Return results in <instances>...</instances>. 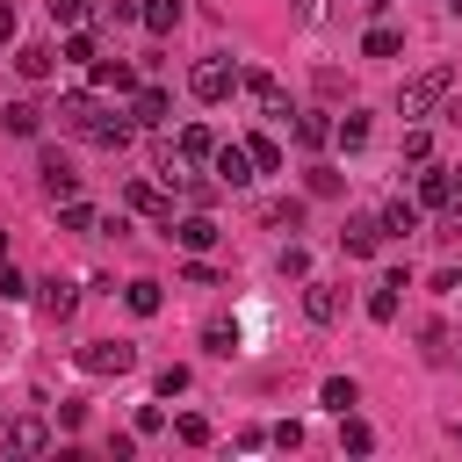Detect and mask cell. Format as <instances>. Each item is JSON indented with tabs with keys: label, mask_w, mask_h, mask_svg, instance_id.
Returning a JSON list of instances; mask_svg holds the SVG:
<instances>
[{
	"label": "cell",
	"mask_w": 462,
	"mask_h": 462,
	"mask_svg": "<svg viewBox=\"0 0 462 462\" xmlns=\"http://www.w3.org/2000/svg\"><path fill=\"white\" fill-rule=\"evenodd\" d=\"M448 94H455V65H426V72H411V79L397 87V116H404V123H426V116H440Z\"/></svg>",
	"instance_id": "cell-1"
},
{
	"label": "cell",
	"mask_w": 462,
	"mask_h": 462,
	"mask_svg": "<svg viewBox=\"0 0 462 462\" xmlns=\"http://www.w3.org/2000/svg\"><path fill=\"white\" fill-rule=\"evenodd\" d=\"M188 94H195V101H209V108H217V101H231V94H238V65H231V58H195Z\"/></svg>",
	"instance_id": "cell-2"
},
{
	"label": "cell",
	"mask_w": 462,
	"mask_h": 462,
	"mask_svg": "<svg viewBox=\"0 0 462 462\" xmlns=\"http://www.w3.org/2000/svg\"><path fill=\"white\" fill-rule=\"evenodd\" d=\"M79 137H87V144H101V152H123V144L137 137V123H130V108H108V101H101V108L87 116V130H79Z\"/></svg>",
	"instance_id": "cell-3"
},
{
	"label": "cell",
	"mask_w": 462,
	"mask_h": 462,
	"mask_svg": "<svg viewBox=\"0 0 462 462\" xmlns=\"http://www.w3.org/2000/svg\"><path fill=\"white\" fill-rule=\"evenodd\" d=\"M79 368H87V375H130V368H137V346H130V339H87V346H79Z\"/></svg>",
	"instance_id": "cell-4"
},
{
	"label": "cell",
	"mask_w": 462,
	"mask_h": 462,
	"mask_svg": "<svg viewBox=\"0 0 462 462\" xmlns=\"http://www.w3.org/2000/svg\"><path fill=\"white\" fill-rule=\"evenodd\" d=\"M238 87L260 101V116H267V123H289V116H296V108H289V87H282L274 72H238Z\"/></svg>",
	"instance_id": "cell-5"
},
{
	"label": "cell",
	"mask_w": 462,
	"mask_h": 462,
	"mask_svg": "<svg viewBox=\"0 0 462 462\" xmlns=\"http://www.w3.org/2000/svg\"><path fill=\"white\" fill-rule=\"evenodd\" d=\"M130 123L137 130H166L173 123V94L166 87H130Z\"/></svg>",
	"instance_id": "cell-6"
},
{
	"label": "cell",
	"mask_w": 462,
	"mask_h": 462,
	"mask_svg": "<svg viewBox=\"0 0 462 462\" xmlns=\"http://www.w3.org/2000/svg\"><path fill=\"white\" fill-rule=\"evenodd\" d=\"M123 202H130V209H144L152 224H173V195L159 188V173H137V180L123 188Z\"/></svg>",
	"instance_id": "cell-7"
},
{
	"label": "cell",
	"mask_w": 462,
	"mask_h": 462,
	"mask_svg": "<svg viewBox=\"0 0 462 462\" xmlns=\"http://www.w3.org/2000/svg\"><path fill=\"white\" fill-rule=\"evenodd\" d=\"M209 173H217V188H253V180H260L253 159H245V144H217V152H209Z\"/></svg>",
	"instance_id": "cell-8"
},
{
	"label": "cell",
	"mask_w": 462,
	"mask_h": 462,
	"mask_svg": "<svg viewBox=\"0 0 462 462\" xmlns=\"http://www.w3.org/2000/svg\"><path fill=\"white\" fill-rule=\"evenodd\" d=\"M166 238H180L188 253H209L224 231H217V217H209V209H188V217H173V224H166Z\"/></svg>",
	"instance_id": "cell-9"
},
{
	"label": "cell",
	"mask_w": 462,
	"mask_h": 462,
	"mask_svg": "<svg viewBox=\"0 0 462 462\" xmlns=\"http://www.w3.org/2000/svg\"><path fill=\"white\" fill-rule=\"evenodd\" d=\"M339 253H346V260H375V253H383V224H375V217H346V224H339Z\"/></svg>",
	"instance_id": "cell-10"
},
{
	"label": "cell",
	"mask_w": 462,
	"mask_h": 462,
	"mask_svg": "<svg viewBox=\"0 0 462 462\" xmlns=\"http://www.w3.org/2000/svg\"><path fill=\"white\" fill-rule=\"evenodd\" d=\"M339 310H346V296H339L332 282H310V274H303V318H310V325H339Z\"/></svg>",
	"instance_id": "cell-11"
},
{
	"label": "cell",
	"mask_w": 462,
	"mask_h": 462,
	"mask_svg": "<svg viewBox=\"0 0 462 462\" xmlns=\"http://www.w3.org/2000/svg\"><path fill=\"white\" fill-rule=\"evenodd\" d=\"M36 310H43V318H72V310H79V282H65V274L36 282Z\"/></svg>",
	"instance_id": "cell-12"
},
{
	"label": "cell",
	"mask_w": 462,
	"mask_h": 462,
	"mask_svg": "<svg viewBox=\"0 0 462 462\" xmlns=\"http://www.w3.org/2000/svg\"><path fill=\"white\" fill-rule=\"evenodd\" d=\"M448 202H455V173L426 159V166H419V209H448Z\"/></svg>",
	"instance_id": "cell-13"
},
{
	"label": "cell",
	"mask_w": 462,
	"mask_h": 462,
	"mask_svg": "<svg viewBox=\"0 0 462 462\" xmlns=\"http://www.w3.org/2000/svg\"><path fill=\"white\" fill-rule=\"evenodd\" d=\"M375 224H383V238H411V231H419V202H404V195H390V202L375 209Z\"/></svg>",
	"instance_id": "cell-14"
},
{
	"label": "cell",
	"mask_w": 462,
	"mask_h": 462,
	"mask_svg": "<svg viewBox=\"0 0 462 462\" xmlns=\"http://www.w3.org/2000/svg\"><path fill=\"white\" fill-rule=\"evenodd\" d=\"M0 440H7V455H43V448H51V426H43V419H14Z\"/></svg>",
	"instance_id": "cell-15"
},
{
	"label": "cell",
	"mask_w": 462,
	"mask_h": 462,
	"mask_svg": "<svg viewBox=\"0 0 462 462\" xmlns=\"http://www.w3.org/2000/svg\"><path fill=\"white\" fill-rule=\"evenodd\" d=\"M14 72H22V79H51V72H58V51H51V43H14Z\"/></svg>",
	"instance_id": "cell-16"
},
{
	"label": "cell",
	"mask_w": 462,
	"mask_h": 462,
	"mask_svg": "<svg viewBox=\"0 0 462 462\" xmlns=\"http://www.w3.org/2000/svg\"><path fill=\"white\" fill-rule=\"evenodd\" d=\"M130 87H137L130 58H94V94H130Z\"/></svg>",
	"instance_id": "cell-17"
},
{
	"label": "cell",
	"mask_w": 462,
	"mask_h": 462,
	"mask_svg": "<svg viewBox=\"0 0 462 462\" xmlns=\"http://www.w3.org/2000/svg\"><path fill=\"white\" fill-rule=\"evenodd\" d=\"M289 130H296V144H303V152H325V144H332V116H325V108H303Z\"/></svg>",
	"instance_id": "cell-18"
},
{
	"label": "cell",
	"mask_w": 462,
	"mask_h": 462,
	"mask_svg": "<svg viewBox=\"0 0 462 462\" xmlns=\"http://www.w3.org/2000/svg\"><path fill=\"white\" fill-rule=\"evenodd\" d=\"M318 404L339 419V411H354V404H361V383H354V375H325V383H318Z\"/></svg>",
	"instance_id": "cell-19"
},
{
	"label": "cell",
	"mask_w": 462,
	"mask_h": 462,
	"mask_svg": "<svg viewBox=\"0 0 462 462\" xmlns=\"http://www.w3.org/2000/svg\"><path fill=\"white\" fill-rule=\"evenodd\" d=\"M94 108H101V94H58V130H72V137H79Z\"/></svg>",
	"instance_id": "cell-20"
},
{
	"label": "cell",
	"mask_w": 462,
	"mask_h": 462,
	"mask_svg": "<svg viewBox=\"0 0 462 462\" xmlns=\"http://www.w3.org/2000/svg\"><path fill=\"white\" fill-rule=\"evenodd\" d=\"M36 173H43V195H51V202H65V195H79V173H72V166H65L58 152H51V159H43Z\"/></svg>",
	"instance_id": "cell-21"
},
{
	"label": "cell",
	"mask_w": 462,
	"mask_h": 462,
	"mask_svg": "<svg viewBox=\"0 0 462 462\" xmlns=\"http://www.w3.org/2000/svg\"><path fill=\"white\" fill-rule=\"evenodd\" d=\"M137 22H144L152 36H173V29H180V0H137Z\"/></svg>",
	"instance_id": "cell-22"
},
{
	"label": "cell",
	"mask_w": 462,
	"mask_h": 462,
	"mask_svg": "<svg viewBox=\"0 0 462 462\" xmlns=\"http://www.w3.org/2000/svg\"><path fill=\"white\" fill-rule=\"evenodd\" d=\"M0 123H7V137H36V130H43V108H36V101H7Z\"/></svg>",
	"instance_id": "cell-23"
},
{
	"label": "cell",
	"mask_w": 462,
	"mask_h": 462,
	"mask_svg": "<svg viewBox=\"0 0 462 462\" xmlns=\"http://www.w3.org/2000/svg\"><path fill=\"white\" fill-rule=\"evenodd\" d=\"M173 144H180V166H209V152H217V137H209L202 123H188V130H180Z\"/></svg>",
	"instance_id": "cell-24"
},
{
	"label": "cell",
	"mask_w": 462,
	"mask_h": 462,
	"mask_svg": "<svg viewBox=\"0 0 462 462\" xmlns=\"http://www.w3.org/2000/svg\"><path fill=\"white\" fill-rule=\"evenodd\" d=\"M58 231H101V209L79 202V195H65V202H58Z\"/></svg>",
	"instance_id": "cell-25"
},
{
	"label": "cell",
	"mask_w": 462,
	"mask_h": 462,
	"mask_svg": "<svg viewBox=\"0 0 462 462\" xmlns=\"http://www.w3.org/2000/svg\"><path fill=\"white\" fill-rule=\"evenodd\" d=\"M123 303H130V310H137V318H159V303H166V289H159V282H152V274H137V282H130V289H123Z\"/></svg>",
	"instance_id": "cell-26"
},
{
	"label": "cell",
	"mask_w": 462,
	"mask_h": 462,
	"mask_svg": "<svg viewBox=\"0 0 462 462\" xmlns=\"http://www.w3.org/2000/svg\"><path fill=\"white\" fill-rule=\"evenodd\" d=\"M332 144H339V152H361V144H368V116H361V108H346V116L332 123Z\"/></svg>",
	"instance_id": "cell-27"
},
{
	"label": "cell",
	"mask_w": 462,
	"mask_h": 462,
	"mask_svg": "<svg viewBox=\"0 0 462 462\" xmlns=\"http://www.w3.org/2000/svg\"><path fill=\"white\" fill-rule=\"evenodd\" d=\"M397 51H404V36H397L390 22H375V29L361 36V58H397Z\"/></svg>",
	"instance_id": "cell-28"
},
{
	"label": "cell",
	"mask_w": 462,
	"mask_h": 462,
	"mask_svg": "<svg viewBox=\"0 0 462 462\" xmlns=\"http://www.w3.org/2000/svg\"><path fill=\"white\" fill-rule=\"evenodd\" d=\"M339 448H346V455H368V448H375V433H368V419H354V411H339Z\"/></svg>",
	"instance_id": "cell-29"
},
{
	"label": "cell",
	"mask_w": 462,
	"mask_h": 462,
	"mask_svg": "<svg viewBox=\"0 0 462 462\" xmlns=\"http://www.w3.org/2000/svg\"><path fill=\"white\" fill-rule=\"evenodd\" d=\"M245 159H253V173H282V144L274 137H245Z\"/></svg>",
	"instance_id": "cell-30"
},
{
	"label": "cell",
	"mask_w": 462,
	"mask_h": 462,
	"mask_svg": "<svg viewBox=\"0 0 462 462\" xmlns=\"http://www.w3.org/2000/svg\"><path fill=\"white\" fill-rule=\"evenodd\" d=\"M180 195H188V202H195V209H209V202H217V195H224V188H217V173H209V180H202V173H195V166H188V173H180Z\"/></svg>",
	"instance_id": "cell-31"
},
{
	"label": "cell",
	"mask_w": 462,
	"mask_h": 462,
	"mask_svg": "<svg viewBox=\"0 0 462 462\" xmlns=\"http://www.w3.org/2000/svg\"><path fill=\"white\" fill-rule=\"evenodd\" d=\"M202 346H209L217 361H231V354H238V325H224V318H217V325H202Z\"/></svg>",
	"instance_id": "cell-32"
},
{
	"label": "cell",
	"mask_w": 462,
	"mask_h": 462,
	"mask_svg": "<svg viewBox=\"0 0 462 462\" xmlns=\"http://www.w3.org/2000/svg\"><path fill=\"white\" fill-rule=\"evenodd\" d=\"M65 58H72V65H94V58H101V36H94V29H72V36H65Z\"/></svg>",
	"instance_id": "cell-33"
},
{
	"label": "cell",
	"mask_w": 462,
	"mask_h": 462,
	"mask_svg": "<svg viewBox=\"0 0 462 462\" xmlns=\"http://www.w3.org/2000/svg\"><path fill=\"white\" fill-rule=\"evenodd\" d=\"M368 318H375V325L397 318V282H375V289H368Z\"/></svg>",
	"instance_id": "cell-34"
},
{
	"label": "cell",
	"mask_w": 462,
	"mask_h": 462,
	"mask_svg": "<svg viewBox=\"0 0 462 462\" xmlns=\"http://www.w3.org/2000/svg\"><path fill=\"white\" fill-rule=\"evenodd\" d=\"M173 433H180L188 448H209V419H202V411H180V419H173Z\"/></svg>",
	"instance_id": "cell-35"
},
{
	"label": "cell",
	"mask_w": 462,
	"mask_h": 462,
	"mask_svg": "<svg viewBox=\"0 0 462 462\" xmlns=\"http://www.w3.org/2000/svg\"><path fill=\"white\" fill-rule=\"evenodd\" d=\"M404 159H411V166H426V159H433V137H426V123H411V130H404Z\"/></svg>",
	"instance_id": "cell-36"
},
{
	"label": "cell",
	"mask_w": 462,
	"mask_h": 462,
	"mask_svg": "<svg viewBox=\"0 0 462 462\" xmlns=\"http://www.w3.org/2000/svg\"><path fill=\"white\" fill-rule=\"evenodd\" d=\"M267 224H274V231H296V224H303V202H267Z\"/></svg>",
	"instance_id": "cell-37"
},
{
	"label": "cell",
	"mask_w": 462,
	"mask_h": 462,
	"mask_svg": "<svg viewBox=\"0 0 462 462\" xmlns=\"http://www.w3.org/2000/svg\"><path fill=\"white\" fill-rule=\"evenodd\" d=\"M22 296H29V282H22V267H7V260H0V303H22Z\"/></svg>",
	"instance_id": "cell-38"
},
{
	"label": "cell",
	"mask_w": 462,
	"mask_h": 462,
	"mask_svg": "<svg viewBox=\"0 0 462 462\" xmlns=\"http://www.w3.org/2000/svg\"><path fill=\"white\" fill-rule=\"evenodd\" d=\"M43 7H51V22H65V29H79V14H87L94 0H43Z\"/></svg>",
	"instance_id": "cell-39"
},
{
	"label": "cell",
	"mask_w": 462,
	"mask_h": 462,
	"mask_svg": "<svg viewBox=\"0 0 462 462\" xmlns=\"http://www.w3.org/2000/svg\"><path fill=\"white\" fill-rule=\"evenodd\" d=\"M267 440H274V448H282V455H296V448H303V426H296V419H282V426H274V433H267Z\"/></svg>",
	"instance_id": "cell-40"
},
{
	"label": "cell",
	"mask_w": 462,
	"mask_h": 462,
	"mask_svg": "<svg viewBox=\"0 0 462 462\" xmlns=\"http://www.w3.org/2000/svg\"><path fill=\"white\" fill-rule=\"evenodd\" d=\"M282 274H296V282H303V274H310V253H303V245H282Z\"/></svg>",
	"instance_id": "cell-41"
},
{
	"label": "cell",
	"mask_w": 462,
	"mask_h": 462,
	"mask_svg": "<svg viewBox=\"0 0 462 462\" xmlns=\"http://www.w3.org/2000/svg\"><path fill=\"white\" fill-rule=\"evenodd\" d=\"M180 274H188V282H195V289H217V267H209V260H202V253H195V260H188V267H180Z\"/></svg>",
	"instance_id": "cell-42"
},
{
	"label": "cell",
	"mask_w": 462,
	"mask_h": 462,
	"mask_svg": "<svg viewBox=\"0 0 462 462\" xmlns=\"http://www.w3.org/2000/svg\"><path fill=\"white\" fill-rule=\"evenodd\" d=\"M180 390H188V368H180V361H173V368H159V397H180Z\"/></svg>",
	"instance_id": "cell-43"
},
{
	"label": "cell",
	"mask_w": 462,
	"mask_h": 462,
	"mask_svg": "<svg viewBox=\"0 0 462 462\" xmlns=\"http://www.w3.org/2000/svg\"><path fill=\"white\" fill-rule=\"evenodd\" d=\"M101 7V22H137V0H94Z\"/></svg>",
	"instance_id": "cell-44"
},
{
	"label": "cell",
	"mask_w": 462,
	"mask_h": 462,
	"mask_svg": "<svg viewBox=\"0 0 462 462\" xmlns=\"http://www.w3.org/2000/svg\"><path fill=\"white\" fill-rule=\"evenodd\" d=\"M310 195H339V173L332 166H310Z\"/></svg>",
	"instance_id": "cell-45"
},
{
	"label": "cell",
	"mask_w": 462,
	"mask_h": 462,
	"mask_svg": "<svg viewBox=\"0 0 462 462\" xmlns=\"http://www.w3.org/2000/svg\"><path fill=\"white\" fill-rule=\"evenodd\" d=\"M7 36H14V7L0 0V43H7Z\"/></svg>",
	"instance_id": "cell-46"
},
{
	"label": "cell",
	"mask_w": 462,
	"mask_h": 462,
	"mask_svg": "<svg viewBox=\"0 0 462 462\" xmlns=\"http://www.w3.org/2000/svg\"><path fill=\"white\" fill-rule=\"evenodd\" d=\"M448 440H462V419H448Z\"/></svg>",
	"instance_id": "cell-47"
},
{
	"label": "cell",
	"mask_w": 462,
	"mask_h": 462,
	"mask_svg": "<svg viewBox=\"0 0 462 462\" xmlns=\"http://www.w3.org/2000/svg\"><path fill=\"white\" fill-rule=\"evenodd\" d=\"M296 7H303V14H310V7H318V0H296Z\"/></svg>",
	"instance_id": "cell-48"
},
{
	"label": "cell",
	"mask_w": 462,
	"mask_h": 462,
	"mask_svg": "<svg viewBox=\"0 0 462 462\" xmlns=\"http://www.w3.org/2000/svg\"><path fill=\"white\" fill-rule=\"evenodd\" d=\"M0 260H7V231H0Z\"/></svg>",
	"instance_id": "cell-49"
},
{
	"label": "cell",
	"mask_w": 462,
	"mask_h": 462,
	"mask_svg": "<svg viewBox=\"0 0 462 462\" xmlns=\"http://www.w3.org/2000/svg\"><path fill=\"white\" fill-rule=\"evenodd\" d=\"M448 7H455V14H462V0H448Z\"/></svg>",
	"instance_id": "cell-50"
},
{
	"label": "cell",
	"mask_w": 462,
	"mask_h": 462,
	"mask_svg": "<svg viewBox=\"0 0 462 462\" xmlns=\"http://www.w3.org/2000/svg\"><path fill=\"white\" fill-rule=\"evenodd\" d=\"M368 7H383V0H368Z\"/></svg>",
	"instance_id": "cell-51"
},
{
	"label": "cell",
	"mask_w": 462,
	"mask_h": 462,
	"mask_svg": "<svg viewBox=\"0 0 462 462\" xmlns=\"http://www.w3.org/2000/svg\"><path fill=\"white\" fill-rule=\"evenodd\" d=\"M455 188H462V180H455Z\"/></svg>",
	"instance_id": "cell-52"
}]
</instances>
